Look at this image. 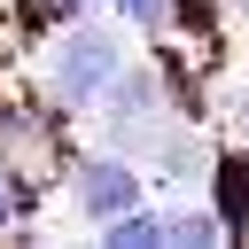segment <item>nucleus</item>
<instances>
[{
    "instance_id": "nucleus-1",
    "label": "nucleus",
    "mask_w": 249,
    "mask_h": 249,
    "mask_svg": "<svg viewBox=\"0 0 249 249\" xmlns=\"http://www.w3.org/2000/svg\"><path fill=\"white\" fill-rule=\"evenodd\" d=\"M117 70H124V47H117V31H101V23H70V31H62V47L47 54V86H54V101H62V109L101 101Z\"/></svg>"
},
{
    "instance_id": "nucleus-2",
    "label": "nucleus",
    "mask_w": 249,
    "mask_h": 249,
    "mask_svg": "<svg viewBox=\"0 0 249 249\" xmlns=\"http://www.w3.org/2000/svg\"><path fill=\"white\" fill-rule=\"evenodd\" d=\"M148 187H140V171L124 163V156H93V163H78V179H70V202L101 226V218H117V210H132Z\"/></svg>"
},
{
    "instance_id": "nucleus-3",
    "label": "nucleus",
    "mask_w": 249,
    "mask_h": 249,
    "mask_svg": "<svg viewBox=\"0 0 249 249\" xmlns=\"http://www.w3.org/2000/svg\"><path fill=\"white\" fill-rule=\"evenodd\" d=\"M101 241H109V249H148V241H163V210L132 202V210H117V218H101Z\"/></svg>"
},
{
    "instance_id": "nucleus-4",
    "label": "nucleus",
    "mask_w": 249,
    "mask_h": 249,
    "mask_svg": "<svg viewBox=\"0 0 249 249\" xmlns=\"http://www.w3.org/2000/svg\"><path fill=\"white\" fill-rule=\"evenodd\" d=\"M23 202H31V195H23V179H16L8 163H0V233H8L16 218H23Z\"/></svg>"
},
{
    "instance_id": "nucleus-5",
    "label": "nucleus",
    "mask_w": 249,
    "mask_h": 249,
    "mask_svg": "<svg viewBox=\"0 0 249 249\" xmlns=\"http://www.w3.org/2000/svg\"><path fill=\"white\" fill-rule=\"evenodd\" d=\"M117 8H124V16H132V23H148V31H156V23H163V16H171V8H163V0H117Z\"/></svg>"
},
{
    "instance_id": "nucleus-6",
    "label": "nucleus",
    "mask_w": 249,
    "mask_h": 249,
    "mask_svg": "<svg viewBox=\"0 0 249 249\" xmlns=\"http://www.w3.org/2000/svg\"><path fill=\"white\" fill-rule=\"evenodd\" d=\"M47 8H62V16H78V8H86V0H47Z\"/></svg>"
}]
</instances>
